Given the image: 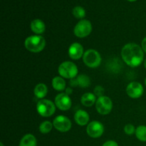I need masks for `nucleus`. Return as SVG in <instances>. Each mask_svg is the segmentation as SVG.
<instances>
[{
    "mask_svg": "<svg viewBox=\"0 0 146 146\" xmlns=\"http://www.w3.org/2000/svg\"><path fill=\"white\" fill-rule=\"evenodd\" d=\"M121 54L123 61L131 68L139 66L144 60L143 50L135 43H128L124 45Z\"/></svg>",
    "mask_w": 146,
    "mask_h": 146,
    "instance_id": "f257e3e1",
    "label": "nucleus"
},
{
    "mask_svg": "<svg viewBox=\"0 0 146 146\" xmlns=\"http://www.w3.org/2000/svg\"><path fill=\"white\" fill-rule=\"evenodd\" d=\"M46 39L41 35H32L27 37L24 41V46L31 53H39L46 46Z\"/></svg>",
    "mask_w": 146,
    "mask_h": 146,
    "instance_id": "f03ea898",
    "label": "nucleus"
},
{
    "mask_svg": "<svg viewBox=\"0 0 146 146\" xmlns=\"http://www.w3.org/2000/svg\"><path fill=\"white\" fill-rule=\"evenodd\" d=\"M58 72L60 76L67 79H73L78 75V70L77 66L71 61L62 62L58 68Z\"/></svg>",
    "mask_w": 146,
    "mask_h": 146,
    "instance_id": "7ed1b4c3",
    "label": "nucleus"
},
{
    "mask_svg": "<svg viewBox=\"0 0 146 146\" xmlns=\"http://www.w3.org/2000/svg\"><path fill=\"white\" fill-rule=\"evenodd\" d=\"M83 61L86 66L91 68H96L101 64L102 58L98 51L95 49H88L84 52Z\"/></svg>",
    "mask_w": 146,
    "mask_h": 146,
    "instance_id": "20e7f679",
    "label": "nucleus"
},
{
    "mask_svg": "<svg viewBox=\"0 0 146 146\" xmlns=\"http://www.w3.org/2000/svg\"><path fill=\"white\" fill-rule=\"evenodd\" d=\"M56 106L55 103L48 99H41L36 104V110L38 113L42 117H50L56 112Z\"/></svg>",
    "mask_w": 146,
    "mask_h": 146,
    "instance_id": "39448f33",
    "label": "nucleus"
},
{
    "mask_svg": "<svg viewBox=\"0 0 146 146\" xmlns=\"http://www.w3.org/2000/svg\"><path fill=\"white\" fill-rule=\"evenodd\" d=\"M92 24L89 20L81 19L74 29V34L78 38H85L92 31Z\"/></svg>",
    "mask_w": 146,
    "mask_h": 146,
    "instance_id": "423d86ee",
    "label": "nucleus"
},
{
    "mask_svg": "<svg viewBox=\"0 0 146 146\" xmlns=\"http://www.w3.org/2000/svg\"><path fill=\"white\" fill-rule=\"evenodd\" d=\"M96 109L101 115H108L113 109L112 101L109 97L106 96L98 97L96 102Z\"/></svg>",
    "mask_w": 146,
    "mask_h": 146,
    "instance_id": "0eeeda50",
    "label": "nucleus"
},
{
    "mask_svg": "<svg viewBox=\"0 0 146 146\" xmlns=\"http://www.w3.org/2000/svg\"><path fill=\"white\" fill-rule=\"evenodd\" d=\"M53 125L55 129L61 133H66L71 128V121L68 117L60 115L56 117L53 121Z\"/></svg>",
    "mask_w": 146,
    "mask_h": 146,
    "instance_id": "6e6552de",
    "label": "nucleus"
},
{
    "mask_svg": "<svg viewBox=\"0 0 146 146\" xmlns=\"http://www.w3.org/2000/svg\"><path fill=\"white\" fill-rule=\"evenodd\" d=\"M104 126L98 121H93L87 125L86 133L92 138H100L104 134Z\"/></svg>",
    "mask_w": 146,
    "mask_h": 146,
    "instance_id": "1a4fd4ad",
    "label": "nucleus"
},
{
    "mask_svg": "<svg viewBox=\"0 0 146 146\" xmlns=\"http://www.w3.org/2000/svg\"><path fill=\"white\" fill-rule=\"evenodd\" d=\"M125 91L130 98L136 99L142 96L144 92V88L141 83L138 81H132L127 86Z\"/></svg>",
    "mask_w": 146,
    "mask_h": 146,
    "instance_id": "9d476101",
    "label": "nucleus"
},
{
    "mask_svg": "<svg viewBox=\"0 0 146 146\" xmlns=\"http://www.w3.org/2000/svg\"><path fill=\"white\" fill-rule=\"evenodd\" d=\"M54 103H55L56 108L63 111L69 110L72 105L71 98L66 93H61V94H58L55 97Z\"/></svg>",
    "mask_w": 146,
    "mask_h": 146,
    "instance_id": "9b49d317",
    "label": "nucleus"
},
{
    "mask_svg": "<svg viewBox=\"0 0 146 146\" xmlns=\"http://www.w3.org/2000/svg\"><path fill=\"white\" fill-rule=\"evenodd\" d=\"M68 53V56L71 59L78 60L84 56V47L80 43L74 42L70 45Z\"/></svg>",
    "mask_w": 146,
    "mask_h": 146,
    "instance_id": "f8f14e48",
    "label": "nucleus"
},
{
    "mask_svg": "<svg viewBox=\"0 0 146 146\" xmlns=\"http://www.w3.org/2000/svg\"><path fill=\"white\" fill-rule=\"evenodd\" d=\"M71 86H78L81 88H87L91 84V79L89 77L85 74H80L76 78L71 79L70 82Z\"/></svg>",
    "mask_w": 146,
    "mask_h": 146,
    "instance_id": "ddd939ff",
    "label": "nucleus"
},
{
    "mask_svg": "<svg viewBox=\"0 0 146 146\" xmlns=\"http://www.w3.org/2000/svg\"><path fill=\"white\" fill-rule=\"evenodd\" d=\"M90 116L88 113L84 110H78L74 114V121L80 126L88 125L89 122Z\"/></svg>",
    "mask_w": 146,
    "mask_h": 146,
    "instance_id": "4468645a",
    "label": "nucleus"
},
{
    "mask_svg": "<svg viewBox=\"0 0 146 146\" xmlns=\"http://www.w3.org/2000/svg\"><path fill=\"white\" fill-rule=\"evenodd\" d=\"M30 27L31 31L36 34V35H41L46 31L45 23L39 19H36L31 21Z\"/></svg>",
    "mask_w": 146,
    "mask_h": 146,
    "instance_id": "2eb2a0df",
    "label": "nucleus"
},
{
    "mask_svg": "<svg viewBox=\"0 0 146 146\" xmlns=\"http://www.w3.org/2000/svg\"><path fill=\"white\" fill-rule=\"evenodd\" d=\"M96 96L94 94L92 93H85L83 94L81 98V102L83 106L86 107H91L93 105L96 104Z\"/></svg>",
    "mask_w": 146,
    "mask_h": 146,
    "instance_id": "dca6fc26",
    "label": "nucleus"
},
{
    "mask_svg": "<svg viewBox=\"0 0 146 146\" xmlns=\"http://www.w3.org/2000/svg\"><path fill=\"white\" fill-rule=\"evenodd\" d=\"M48 93V87L46 84L43 83H40L36 85L34 89V94L36 98L41 99H44V97L47 95Z\"/></svg>",
    "mask_w": 146,
    "mask_h": 146,
    "instance_id": "f3484780",
    "label": "nucleus"
},
{
    "mask_svg": "<svg viewBox=\"0 0 146 146\" xmlns=\"http://www.w3.org/2000/svg\"><path fill=\"white\" fill-rule=\"evenodd\" d=\"M19 146H37L36 137L31 133H27L21 138Z\"/></svg>",
    "mask_w": 146,
    "mask_h": 146,
    "instance_id": "a211bd4d",
    "label": "nucleus"
},
{
    "mask_svg": "<svg viewBox=\"0 0 146 146\" xmlns=\"http://www.w3.org/2000/svg\"><path fill=\"white\" fill-rule=\"evenodd\" d=\"M51 84L54 90L57 91H63L66 88V81L61 76H55L52 79Z\"/></svg>",
    "mask_w": 146,
    "mask_h": 146,
    "instance_id": "6ab92c4d",
    "label": "nucleus"
},
{
    "mask_svg": "<svg viewBox=\"0 0 146 146\" xmlns=\"http://www.w3.org/2000/svg\"><path fill=\"white\" fill-rule=\"evenodd\" d=\"M135 136L141 142H146V126L141 125L135 129Z\"/></svg>",
    "mask_w": 146,
    "mask_h": 146,
    "instance_id": "aec40b11",
    "label": "nucleus"
},
{
    "mask_svg": "<svg viewBox=\"0 0 146 146\" xmlns=\"http://www.w3.org/2000/svg\"><path fill=\"white\" fill-rule=\"evenodd\" d=\"M53 127H54L53 123L50 122L49 121H45L40 124L38 129L41 133L46 134L51 132Z\"/></svg>",
    "mask_w": 146,
    "mask_h": 146,
    "instance_id": "412c9836",
    "label": "nucleus"
},
{
    "mask_svg": "<svg viewBox=\"0 0 146 146\" xmlns=\"http://www.w3.org/2000/svg\"><path fill=\"white\" fill-rule=\"evenodd\" d=\"M72 14L76 19L81 20L84 19V17H86V10L81 6H76L73 9Z\"/></svg>",
    "mask_w": 146,
    "mask_h": 146,
    "instance_id": "4be33fe9",
    "label": "nucleus"
},
{
    "mask_svg": "<svg viewBox=\"0 0 146 146\" xmlns=\"http://www.w3.org/2000/svg\"><path fill=\"white\" fill-rule=\"evenodd\" d=\"M135 129L136 128H135L133 124H127L124 126V132H125V134L128 135H131L133 134H134L135 133Z\"/></svg>",
    "mask_w": 146,
    "mask_h": 146,
    "instance_id": "5701e85b",
    "label": "nucleus"
},
{
    "mask_svg": "<svg viewBox=\"0 0 146 146\" xmlns=\"http://www.w3.org/2000/svg\"><path fill=\"white\" fill-rule=\"evenodd\" d=\"M104 88L101 86H97L94 88V94L96 95V96H98V98L104 96Z\"/></svg>",
    "mask_w": 146,
    "mask_h": 146,
    "instance_id": "b1692460",
    "label": "nucleus"
},
{
    "mask_svg": "<svg viewBox=\"0 0 146 146\" xmlns=\"http://www.w3.org/2000/svg\"><path fill=\"white\" fill-rule=\"evenodd\" d=\"M102 146H118V144L114 141H108L104 143Z\"/></svg>",
    "mask_w": 146,
    "mask_h": 146,
    "instance_id": "393cba45",
    "label": "nucleus"
},
{
    "mask_svg": "<svg viewBox=\"0 0 146 146\" xmlns=\"http://www.w3.org/2000/svg\"><path fill=\"white\" fill-rule=\"evenodd\" d=\"M141 47L145 53H146V36L141 41Z\"/></svg>",
    "mask_w": 146,
    "mask_h": 146,
    "instance_id": "a878e982",
    "label": "nucleus"
},
{
    "mask_svg": "<svg viewBox=\"0 0 146 146\" xmlns=\"http://www.w3.org/2000/svg\"><path fill=\"white\" fill-rule=\"evenodd\" d=\"M66 93L68 95H69L70 93H72V91H71V88H66Z\"/></svg>",
    "mask_w": 146,
    "mask_h": 146,
    "instance_id": "bb28decb",
    "label": "nucleus"
},
{
    "mask_svg": "<svg viewBox=\"0 0 146 146\" xmlns=\"http://www.w3.org/2000/svg\"><path fill=\"white\" fill-rule=\"evenodd\" d=\"M143 64H144V67H145V69H146V58L145 60H144V62H143Z\"/></svg>",
    "mask_w": 146,
    "mask_h": 146,
    "instance_id": "cd10ccee",
    "label": "nucleus"
},
{
    "mask_svg": "<svg viewBox=\"0 0 146 146\" xmlns=\"http://www.w3.org/2000/svg\"><path fill=\"white\" fill-rule=\"evenodd\" d=\"M127 1H131V2H133V1H137V0H127Z\"/></svg>",
    "mask_w": 146,
    "mask_h": 146,
    "instance_id": "c85d7f7f",
    "label": "nucleus"
},
{
    "mask_svg": "<svg viewBox=\"0 0 146 146\" xmlns=\"http://www.w3.org/2000/svg\"><path fill=\"white\" fill-rule=\"evenodd\" d=\"M0 146H4V144L2 143H0Z\"/></svg>",
    "mask_w": 146,
    "mask_h": 146,
    "instance_id": "c756f323",
    "label": "nucleus"
},
{
    "mask_svg": "<svg viewBox=\"0 0 146 146\" xmlns=\"http://www.w3.org/2000/svg\"><path fill=\"white\" fill-rule=\"evenodd\" d=\"M145 85L146 86V78H145Z\"/></svg>",
    "mask_w": 146,
    "mask_h": 146,
    "instance_id": "7c9ffc66",
    "label": "nucleus"
}]
</instances>
